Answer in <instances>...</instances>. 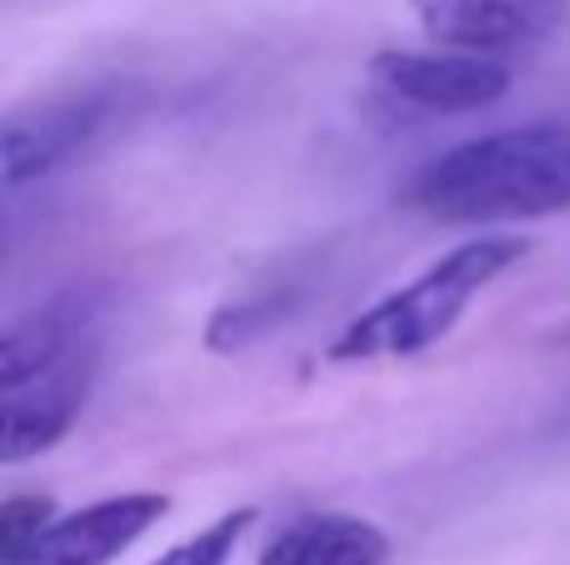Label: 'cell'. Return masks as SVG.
<instances>
[{"mask_svg":"<svg viewBox=\"0 0 570 565\" xmlns=\"http://www.w3.org/2000/svg\"><path fill=\"white\" fill-rule=\"evenodd\" d=\"M250 526H256V506L226 511V516L210 521L206 531H196V536L176 541V546H170L166 556H156L150 565H230Z\"/></svg>","mask_w":570,"mask_h":565,"instance_id":"obj_9","label":"cell"},{"mask_svg":"<svg viewBox=\"0 0 570 565\" xmlns=\"http://www.w3.org/2000/svg\"><path fill=\"white\" fill-rule=\"evenodd\" d=\"M56 521L60 516L50 496H6V506H0V565H16Z\"/></svg>","mask_w":570,"mask_h":565,"instance_id":"obj_10","label":"cell"},{"mask_svg":"<svg viewBox=\"0 0 570 565\" xmlns=\"http://www.w3.org/2000/svg\"><path fill=\"white\" fill-rule=\"evenodd\" d=\"M106 120H110V96H70L40 106L36 116H16L6 126V160H0L6 190H20L30 180L60 170L66 160H76Z\"/></svg>","mask_w":570,"mask_h":565,"instance_id":"obj_7","label":"cell"},{"mask_svg":"<svg viewBox=\"0 0 570 565\" xmlns=\"http://www.w3.org/2000/svg\"><path fill=\"white\" fill-rule=\"evenodd\" d=\"M401 206L441 226L556 216L570 206V120H531L441 150L401 186Z\"/></svg>","mask_w":570,"mask_h":565,"instance_id":"obj_1","label":"cell"},{"mask_svg":"<svg viewBox=\"0 0 570 565\" xmlns=\"http://www.w3.org/2000/svg\"><path fill=\"white\" fill-rule=\"evenodd\" d=\"M411 16L441 50L501 60L566 30L570 0H411Z\"/></svg>","mask_w":570,"mask_h":565,"instance_id":"obj_4","label":"cell"},{"mask_svg":"<svg viewBox=\"0 0 570 565\" xmlns=\"http://www.w3.org/2000/svg\"><path fill=\"white\" fill-rule=\"evenodd\" d=\"M525 256H531V240L511 236V230L461 240L441 260H431L415 280H405L401 290H391L375 306H365L355 320H345V330L331 340V360L335 366H361V360L421 356L435 340L451 336L455 320L471 310V300L485 286H495L511 266H521Z\"/></svg>","mask_w":570,"mask_h":565,"instance_id":"obj_3","label":"cell"},{"mask_svg":"<svg viewBox=\"0 0 570 565\" xmlns=\"http://www.w3.org/2000/svg\"><path fill=\"white\" fill-rule=\"evenodd\" d=\"M371 80L391 100H405L431 116L485 110L511 90V66L461 50H381L371 56Z\"/></svg>","mask_w":570,"mask_h":565,"instance_id":"obj_5","label":"cell"},{"mask_svg":"<svg viewBox=\"0 0 570 565\" xmlns=\"http://www.w3.org/2000/svg\"><path fill=\"white\" fill-rule=\"evenodd\" d=\"M100 366V310L90 296L66 290L26 310L0 340V460L26 466L50 450L86 410Z\"/></svg>","mask_w":570,"mask_h":565,"instance_id":"obj_2","label":"cell"},{"mask_svg":"<svg viewBox=\"0 0 570 565\" xmlns=\"http://www.w3.org/2000/svg\"><path fill=\"white\" fill-rule=\"evenodd\" d=\"M170 496L160 490H126L60 516L16 565H110L120 561L140 536L166 521Z\"/></svg>","mask_w":570,"mask_h":565,"instance_id":"obj_6","label":"cell"},{"mask_svg":"<svg viewBox=\"0 0 570 565\" xmlns=\"http://www.w3.org/2000/svg\"><path fill=\"white\" fill-rule=\"evenodd\" d=\"M391 541L381 526L345 511H311L295 516L266 541L256 565H385Z\"/></svg>","mask_w":570,"mask_h":565,"instance_id":"obj_8","label":"cell"}]
</instances>
